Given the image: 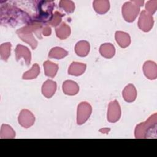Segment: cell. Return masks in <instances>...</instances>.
<instances>
[{
  "label": "cell",
  "instance_id": "cell-1",
  "mask_svg": "<svg viewBox=\"0 0 157 157\" xmlns=\"http://www.w3.org/2000/svg\"><path fill=\"white\" fill-rule=\"evenodd\" d=\"M144 2V1H134L124 4L122 7V13L127 21L131 22L134 20L140 10L139 6H143Z\"/></svg>",
  "mask_w": 157,
  "mask_h": 157
},
{
  "label": "cell",
  "instance_id": "cell-2",
  "mask_svg": "<svg viewBox=\"0 0 157 157\" xmlns=\"http://www.w3.org/2000/svg\"><path fill=\"white\" fill-rule=\"evenodd\" d=\"M93 7L96 10V12H97L98 13H100V14H102V13H105V12H107L110 7V4H109V2L107 1H105V3L103 4V6H100L99 4L98 3V1H94L93 3Z\"/></svg>",
  "mask_w": 157,
  "mask_h": 157
},
{
  "label": "cell",
  "instance_id": "cell-3",
  "mask_svg": "<svg viewBox=\"0 0 157 157\" xmlns=\"http://www.w3.org/2000/svg\"><path fill=\"white\" fill-rule=\"evenodd\" d=\"M59 6L61 8L64 9L65 11L67 13H71L74 10V3L71 1H61Z\"/></svg>",
  "mask_w": 157,
  "mask_h": 157
},
{
  "label": "cell",
  "instance_id": "cell-4",
  "mask_svg": "<svg viewBox=\"0 0 157 157\" xmlns=\"http://www.w3.org/2000/svg\"><path fill=\"white\" fill-rule=\"evenodd\" d=\"M156 1H148L146 4V9L148 10V12H150L151 14H153L156 9Z\"/></svg>",
  "mask_w": 157,
  "mask_h": 157
},
{
  "label": "cell",
  "instance_id": "cell-5",
  "mask_svg": "<svg viewBox=\"0 0 157 157\" xmlns=\"http://www.w3.org/2000/svg\"><path fill=\"white\" fill-rule=\"evenodd\" d=\"M105 49H107L106 47H105V44L104 45H102L101 48H100V52L101 53V55L102 56H104V57H106L107 58V53L105 52ZM108 52L110 53V55L113 56L115 54V48L114 49H112V50H108Z\"/></svg>",
  "mask_w": 157,
  "mask_h": 157
}]
</instances>
